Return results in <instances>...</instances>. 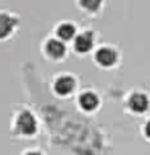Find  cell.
<instances>
[{
  "label": "cell",
  "instance_id": "1",
  "mask_svg": "<svg viewBox=\"0 0 150 155\" xmlns=\"http://www.w3.org/2000/svg\"><path fill=\"white\" fill-rule=\"evenodd\" d=\"M19 24V18L10 12H0V41L8 39Z\"/></svg>",
  "mask_w": 150,
  "mask_h": 155
},
{
  "label": "cell",
  "instance_id": "2",
  "mask_svg": "<svg viewBox=\"0 0 150 155\" xmlns=\"http://www.w3.org/2000/svg\"><path fill=\"white\" fill-rule=\"evenodd\" d=\"M16 129H18V133L26 134V136L36 133V120H34V116L29 111L19 113L18 121H16Z\"/></svg>",
  "mask_w": 150,
  "mask_h": 155
},
{
  "label": "cell",
  "instance_id": "3",
  "mask_svg": "<svg viewBox=\"0 0 150 155\" xmlns=\"http://www.w3.org/2000/svg\"><path fill=\"white\" fill-rule=\"evenodd\" d=\"M94 47V34L90 31H84L74 37V50L77 53H87Z\"/></svg>",
  "mask_w": 150,
  "mask_h": 155
},
{
  "label": "cell",
  "instance_id": "4",
  "mask_svg": "<svg viewBox=\"0 0 150 155\" xmlns=\"http://www.w3.org/2000/svg\"><path fill=\"white\" fill-rule=\"evenodd\" d=\"M45 53L53 60H60L66 53V45L60 39H48L45 42Z\"/></svg>",
  "mask_w": 150,
  "mask_h": 155
},
{
  "label": "cell",
  "instance_id": "5",
  "mask_svg": "<svg viewBox=\"0 0 150 155\" xmlns=\"http://www.w3.org/2000/svg\"><path fill=\"white\" fill-rule=\"evenodd\" d=\"M95 61L102 66H111L116 61V52L111 47H100L95 52Z\"/></svg>",
  "mask_w": 150,
  "mask_h": 155
},
{
  "label": "cell",
  "instance_id": "6",
  "mask_svg": "<svg viewBox=\"0 0 150 155\" xmlns=\"http://www.w3.org/2000/svg\"><path fill=\"white\" fill-rule=\"evenodd\" d=\"M57 39H60V41L66 42V41H74L76 37V26L73 23H60L57 26Z\"/></svg>",
  "mask_w": 150,
  "mask_h": 155
},
{
  "label": "cell",
  "instance_id": "7",
  "mask_svg": "<svg viewBox=\"0 0 150 155\" xmlns=\"http://www.w3.org/2000/svg\"><path fill=\"white\" fill-rule=\"evenodd\" d=\"M73 89H74V79L71 76H61L55 82V91L60 95H68Z\"/></svg>",
  "mask_w": 150,
  "mask_h": 155
},
{
  "label": "cell",
  "instance_id": "8",
  "mask_svg": "<svg viewBox=\"0 0 150 155\" xmlns=\"http://www.w3.org/2000/svg\"><path fill=\"white\" fill-rule=\"evenodd\" d=\"M129 108L132 111H135V113H142V111H145L148 108L147 97L142 95V94H134L129 99Z\"/></svg>",
  "mask_w": 150,
  "mask_h": 155
},
{
  "label": "cell",
  "instance_id": "9",
  "mask_svg": "<svg viewBox=\"0 0 150 155\" xmlns=\"http://www.w3.org/2000/svg\"><path fill=\"white\" fill-rule=\"evenodd\" d=\"M79 104H81V107L84 110L90 111V110H94L95 107L99 105V99H97V95L92 94V92H86V94H82L79 97Z\"/></svg>",
  "mask_w": 150,
  "mask_h": 155
},
{
  "label": "cell",
  "instance_id": "10",
  "mask_svg": "<svg viewBox=\"0 0 150 155\" xmlns=\"http://www.w3.org/2000/svg\"><path fill=\"white\" fill-rule=\"evenodd\" d=\"M102 0H79V7L89 13H94L100 8Z\"/></svg>",
  "mask_w": 150,
  "mask_h": 155
},
{
  "label": "cell",
  "instance_id": "11",
  "mask_svg": "<svg viewBox=\"0 0 150 155\" xmlns=\"http://www.w3.org/2000/svg\"><path fill=\"white\" fill-rule=\"evenodd\" d=\"M145 133H147V136L150 137V121L147 123V126H145Z\"/></svg>",
  "mask_w": 150,
  "mask_h": 155
},
{
  "label": "cell",
  "instance_id": "12",
  "mask_svg": "<svg viewBox=\"0 0 150 155\" xmlns=\"http://www.w3.org/2000/svg\"><path fill=\"white\" fill-rule=\"evenodd\" d=\"M28 155H41V153H37V152H29Z\"/></svg>",
  "mask_w": 150,
  "mask_h": 155
}]
</instances>
